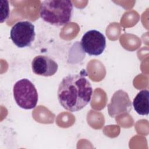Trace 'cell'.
Listing matches in <instances>:
<instances>
[{
  "label": "cell",
  "mask_w": 149,
  "mask_h": 149,
  "mask_svg": "<svg viewBox=\"0 0 149 149\" xmlns=\"http://www.w3.org/2000/svg\"><path fill=\"white\" fill-rule=\"evenodd\" d=\"M61 105L70 112L82 109L90 101L93 89L90 81L82 74H69L64 77L58 89Z\"/></svg>",
  "instance_id": "cell-1"
},
{
  "label": "cell",
  "mask_w": 149,
  "mask_h": 149,
  "mask_svg": "<svg viewBox=\"0 0 149 149\" xmlns=\"http://www.w3.org/2000/svg\"><path fill=\"white\" fill-rule=\"evenodd\" d=\"M73 3L69 0H46L40 6V15L45 22L54 26H63L71 19Z\"/></svg>",
  "instance_id": "cell-2"
},
{
  "label": "cell",
  "mask_w": 149,
  "mask_h": 149,
  "mask_svg": "<svg viewBox=\"0 0 149 149\" xmlns=\"http://www.w3.org/2000/svg\"><path fill=\"white\" fill-rule=\"evenodd\" d=\"M14 99L17 105L24 109L34 108L38 102V93L33 83L27 79L15 83L13 88Z\"/></svg>",
  "instance_id": "cell-3"
},
{
  "label": "cell",
  "mask_w": 149,
  "mask_h": 149,
  "mask_svg": "<svg viewBox=\"0 0 149 149\" xmlns=\"http://www.w3.org/2000/svg\"><path fill=\"white\" fill-rule=\"evenodd\" d=\"M36 37L34 25L29 21H20L11 28L10 37L19 48L29 47Z\"/></svg>",
  "instance_id": "cell-4"
},
{
  "label": "cell",
  "mask_w": 149,
  "mask_h": 149,
  "mask_svg": "<svg viewBox=\"0 0 149 149\" xmlns=\"http://www.w3.org/2000/svg\"><path fill=\"white\" fill-rule=\"evenodd\" d=\"M80 44L82 49L89 55H101L106 47V38L104 34L96 30H90L83 36Z\"/></svg>",
  "instance_id": "cell-5"
},
{
  "label": "cell",
  "mask_w": 149,
  "mask_h": 149,
  "mask_svg": "<svg viewBox=\"0 0 149 149\" xmlns=\"http://www.w3.org/2000/svg\"><path fill=\"white\" fill-rule=\"evenodd\" d=\"M108 110L109 116L112 118L120 114L129 113L132 110V102L127 93L121 90L116 91L108 105Z\"/></svg>",
  "instance_id": "cell-6"
},
{
  "label": "cell",
  "mask_w": 149,
  "mask_h": 149,
  "mask_svg": "<svg viewBox=\"0 0 149 149\" xmlns=\"http://www.w3.org/2000/svg\"><path fill=\"white\" fill-rule=\"evenodd\" d=\"M33 72L42 76H51L58 70V63L52 58L44 55H38L34 58L31 62Z\"/></svg>",
  "instance_id": "cell-7"
},
{
  "label": "cell",
  "mask_w": 149,
  "mask_h": 149,
  "mask_svg": "<svg viewBox=\"0 0 149 149\" xmlns=\"http://www.w3.org/2000/svg\"><path fill=\"white\" fill-rule=\"evenodd\" d=\"M133 105L136 112L140 115H147L149 112V91L143 90L133 99Z\"/></svg>",
  "instance_id": "cell-8"
},
{
  "label": "cell",
  "mask_w": 149,
  "mask_h": 149,
  "mask_svg": "<svg viewBox=\"0 0 149 149\" xmlns=\"http://www.w3.org/2000/svg\"><path fill=\"white\" fill-rule=\"evenodd\" d=\"M0 14L1 23H3L8 19L9 15V6L8 1L0 0Z\"/></svg>",
  "instance_id": "cell-9"
}]
</instances>
